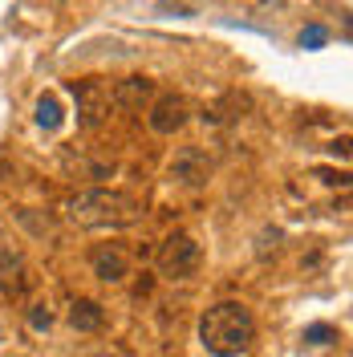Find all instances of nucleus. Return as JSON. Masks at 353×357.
<instances>
[{
  "label": "nucleus",
  "instance_id": "nucleus-12",
  "mask_svg": "<svg viewBox=\"0 0 353 357\" xmlns=\"http://www.w3.org/2000/svg\"><path fill=\"white\" fill-rule=\"evenodd\" d=\"M33 114H37V126H41L45 134H57L66 126V106H61L57 93H41L37 106H33Z\"/></svg>",
  "mask_w": 353,
  "mask_h": 357
},
{
  "label": "nucleus",
  "instance_id": "nucleus-3",
  "mask_svg": "<svg viewBox=\"0 0 353 357\" xmlns=\"http://www.w3.org/2000/svg\"><path fill=\"white\" fill-rule=\"evenodd\" d=\"M199 260H203V252H199L195 236H187V231H175V236H167V240L158 244V272H163L167 280H187V276H195Z\"/></svg>",
  "mask_w": 353,
  "mask_h": 357
},
{
  "label": "nucleus",
  "instance_id": "nucleus-1",
  "mask_svg": "<svg viewBox=\"0 0 353 357\" xmlns=\"http://www.w3.org/2000/svg\"><path fill=\"white\" fill-rule=\"evenodd\" d=\"M252 341H256V321L240 301H220L199 317V345L211 357H243Z\"/></svg>",
  "mask_w": 353,
  "mask_h": 357
},
{
  "label": "nucleus",
  "instance_id": "nucleus-5",
  "mask_svg": "<svg viewBox=\"0 0 353 357\" xmlns=\"http://www.w3.org/2000/svg\"><path fill=\"white\" fill-rule=\"evenodd\" d=\"M167 175L183 183V187H203L207 178L216 175V158L207 155L203 146H179L171 162H167Z\"/></svg>",
  "mask_w": 353,
  "mask_h": 357
},
{
  "label": "nucleus",
  "instance_id": "nucleus-8",
  "mask_svg": "<svg viewBox=\"0 0 353 357\" xmlns=\"http://www.w3.org/2000/svg\"><path fill=\"white\" fill-rule=\"evenodd\" d=\"M110 102L118 110H142V106L155 102V82H151V77H122V82L110 89Z\"/></svg>",
  "mask_w": 353,
  "mask_h": 357
},
{
  "label": "nucleus",
  "instance_id": "nucleus-11",
  "mask_svg": "<svg viewBox=\"0 0 353 357\" xmlns=\"http://www.w3.org/2000/svg\"><path fill=\"white\" fill-rule=\"evenodd\" d=\"M69 325L77 329V333H98L102 325H106V312H102V305L98 301H73L69 305Z\"/></svg>",
  "mask_w": 353,
  "mask_h": 357
},
{
  "label": "nucleus",
  "instance_id": "nucleus-4",
  "mask_svg": "<svg viewBox=\"0 0 353 357\" xmlns=\"http://www.w3.org/2000/svg\"><path fill=\"white\" fill-rule=\"evenodd\" d=\"M69 93L77 102V126L82 130H98L110 114V89L102 86L98 77H82V82H69Z\"/></svg>",
  "mask_w": 353,
  "mask_h": 357
},
{
  "label": "nucleus",
  "instance_id": "nucleus-16",
  "mask_svg": "<svg viewBox=\"0 0 353 357\" xmlns=\"http://www.w3.org/2000/svg\"><path fill=\"white\" fill-rule=\"evenodd\" d=\"M93 357H118V354H110V349H106V354H93Z\"/></svg>",
  "mask_w": 353,
  "mask_h": 357
},
{
  "label": "nucleus",
  "instance_id": "nucleus-9",
  "mask_svg": "<svg viewBox=\"0 0 353 357\" xmlns=\"http://www.w3.org/2000/svg\"><path fill=\"white\" fill-rule=\"evenodd\" d=\"M248 110H252V98L240 93V89H232V93H223L220 102H211V106L203 110V122H211V126H227V122H240Z\"/></svg>",
  "mask_w": 353,
  "mask_h": 357
},
{
  "label": "nucleus",
  "instance_id": "nucleus-6",
  "mask_svg": "<svg viewBox=\"0 0 353 357\" xmlns=\"http://www.w3.org/2000/svg\"><path fill=\"white\" fill-rule=\"evenodd\" d=\"M187 114H191V106L183 93H155V102L147 106V122L155 134H175L187 126Z\"/></svg>",
  "mask_w": 353,
  "mask_h": 357
},
{
  "label": "nucleus",
  "instance_id": "nucleus-2",
  "mask_svg": "<svg viewBox=\"0 0 353 357\" xmlns=\"http://www.w3.org/2000/svg\"><path fill=\"white\" fill-rule=\"evenodd\" d=\"M66 215L77 227H130L142 220V203L130 191H114V187H89L77 191L66 203Z\"/></svg>",
  "mask_w": 353,
  "mask_h": 357
},
{
  "label": "nucleus",
  "instance_id": "nucleus-15",
  "mask_svg": "<svg viewBox=\"0 0 353 357\" xmlns=\"http://www.w3.org/2000/svg\"><path fill=\"white\" fill-rule=\"evenodd\" d=\"M29 325H33L37 333H45V329L53 325V312H49V305H33V309H29Z\"/></svg>",
  "mask_w": 353,
  "mask_h": 357
},
{
  "label": "nucleus",
  "instance_id": "nucleus-13",
  "mask_svg": "<svg viewBox=\"0 0 353 357\" xmlns=\"http://www.w3.org/2000/svg\"><path fill=\"white\" fill-rule=\"evenodd\" d=\"M325 41H329V33H325L321 24H305V29H301V49H321Z\"/></svg>",
  "mask_w": 353,
  "mask_h": 357
},
{
  "label": "nucleus",
  "instance_id": "nucleus-14",
  "mask_svg": "<svg viewBox=\"0 0 353 357\" xmlns=\"http://www.w3.org/2000/svg\"><path fill=\"white\" fill-rule=\"evenodd\" d=\"M305 341L309 345H329V341H337V329L333 325H309L305 329Z\"/></svg>",
  "mask_w": 353,
  "mask_h": 357
},
{
  "label": "nucleus",
  "instance_id": "nucleus-7",
  "mask_svg": "<svg viewBox=\"0 0 353 357\" xmlns=\"http://www.w3.org/2000/svg\"><path fill=\"white\" fill-rule=\"evenodd\" d=\"M89 268H93L98 280H106V284H122V280L130 276V256H126L118 244H98L93 252H89Z\"/></svg>",
  "mask_w": 353,
  "mask_h": 357
},
{
  "label": "nucleus",
  "instance_id": "nucleus-10",
  "mask_svg": "<svg viewBox=\"0 0 353 357\" xmlns=\"http://www.w3.org/2000/svg\"><path fill=\"white\" fill-rule=\"evenodd\" d=\"M29 284V264H24L21 252L13 248H0V296H17Z\"/></svg>",
  "mask_w": 353,
  "mask_h": 357
}]
</instances>
